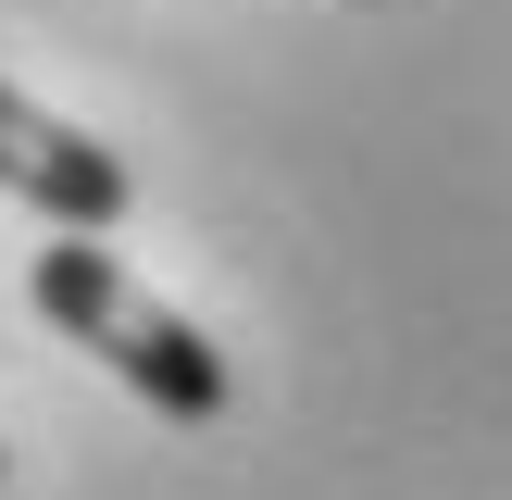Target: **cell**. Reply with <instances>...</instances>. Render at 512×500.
<instances>
[{"label":"cell","instance_id":"obj_1","mask_svg":"<svg viewBox=\"0 0 512 500\" xmlns=\"http://www.w3.org/2000/svg\"><path fill=\"white\" fill-rule=\"evenodd\" d=\"M25 300H38V313L63 325V338L88 350L100 375H125V388H138L150 413H175V425H213V413H225V350L200 338V325L175 313L163 288H138V275L113 263V250L50 238L38 263H25Z\"/></svg>","mask_w":512,"mask_h":500},{"label":"cell","instance_id":"obj_2","mask_svg":"<svg viewBox=\"0 0 512 500\" xmlns=\"http://www.w3.org/2000/svg\"><path fill=\"white\" fill-rule=\"evenodd\" d=\"M0 188H13L25 213H50V238H100V225H125V163L88 138V125L38 113L25 88H0Z\"/></svg>","mask_w":512,"mask_h":500}]
</instances>
